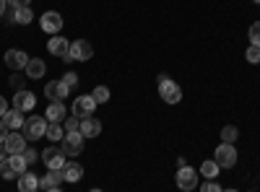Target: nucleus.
I'll list each match as a JSON object with an SVG mask.
<instances>
[{"instance_id": "1", "label": "nucleus", "mask_w": 260, "mask_h": 192, "mask_svg": "<svg viewBox=\"0 0 260 192\" xmlns=\"http://www.w3.org/2000/svg\"><path fill=\"white\" fill-rule=\"evenodd\" d=\"M159 96H161L167 104H180V99H182V89H180L169 75H159Z\"/></svg>"}, {"instance_id": "2", "label": "nucleus", "mask_w": 260, "mask_h": 192, "mask_svg": "<svg viewBox=\"0 0 260 192\" xmlns=\"http://www.w3.org/2000/svg\"><path fill=\"white\" fill-rule=\"evenodd\" d=\"M45 133H47L45 117H26V122H24V138L26 140H39V138H45Z\"/></svg>"}, {"instance_id": "3", "label": "nucleus", "mask_w": 260, "mask_h": 192, "mask_svg": "<svg viewBox=\"0 0 260 192\" xmlns=\"http://www.w3.org/2000/svg\"><path fill=\"white\" fill-rule=\"evenodd\" d=\"M42 161H45V166L50 169V172H60V169L65 166V161H68V156H65L62 148L52 145V148H47V151L42 153Z\"/></svg>"}, {"instance_id": "4", "label": "nucleus", "mask_w": 260, "mask_h": 192, "mask_svg": "<svg viewBox=\"0 0 260 192\" xmlns=\"http://www.w3.org/2000/svg\"><path fill=\"white\" fill-rule=\"evenodd\" d=\"M83 140H86V138L81 135V130H78V133H65V138L60 140V143H62L60 148L65 151V156H81V153H83Z\"/></svg>"}, {"instance_id": "5", "label": "nucleus", "mask_w": 260, "mask_h": 192, "mask_svg": "<svg viewBox=\"0 0 260 192\" xmlns=\"http://www.w3.org/2000/svg\"><path fill=\"white\" fill-rule=\"evenodd\" d=\"M177 187H180L182 192H192L195 187H198V172H195L192 166L177 169Z\"/></svg>"}, {"instance_id": "6", "label": "nucleus", "mask_w": 260, "mask_h": 192, "mask_svg": "<svg viewBox=\"0 0 260 192\" xmlns=\"http://www.w3.org/2000/svg\"><path fill=\"white\" fill-rule=\"evenodd\" d=\"M94 109H96V101H94V96H78L76 101H73V117H78V120H86V117H91L94 114Z\"/></svg>"}, {"instance_id": "7", "label": "nucleus", "mask_w": 260, "mask_h": 192, "mask_svg": "<svg viewBox=\"0 0 260 192\" xmlns=\"http://www.w3.org/2000/svg\"><path fill=\"white\" fill-rule=\"evenodd\" d=\"M213 161L219 164L221 169H232V166L237 164V151H234V145L221 143L219 148H216V159H213Z\"/></svg>"}, {"instance_id": "8", "label": "nucleus", "mask_w": 260, "mask_h": 192, "mask_svg": "<svg viewBox=\"0 0 260 192\" xmlns=\"http://www.w3.org/2000/svg\"><path fill=\"white\" fill-rule=\"evenodd\" d=\"M39 24H42V29H45L47 34H57L62 29V16L57 11H47V13H42Z\"/></svg>"}, {"instance_id": "9", "label": "nucleus", "mask_w": 260, "mask_h": 192, "mask_svg": "<svg viewBox=\"0 0 260 192\" xmlns=\"http://www.w3.org/2000/svg\"><path fill=\"white\" fill-rule=\"evenodd\" d=\"M3 60H6V65H8L11 70H24V68H26V62H29L31 57H26L24 50H8Z\"/></svg>"}, {"instance_id": "10", "label": "nucleus", "mask_w": 260, "mask_h": 192, "mask_svg": "<svg viewBox=\"0 0 260 192\" xmlns=\"http://www.w3.org/2000/svg\"><path fill=\"white\" fill-rule=\"evenodd\" d=\"M34 104H37V96H34L31 91H18V94L13 96V109H18V112L34 109Z\"/></svg>"}, {"instance_id": "11", "label": "nucleus", "mask_w": 260, "mask_h": 192, "mask_svg": "<svg viewBox=\"0 0 260 192\" xmlns=\"http://www.w3.org/2000/svg\"><path fill=\"white\" fill-rule=\"evenodd\" d=\"M68 86H65L62 81H47V86H45V94L50 96V101H62L65 96H68Z\"/></svg>"}, {"instance_id": "12", "label": "nucleus", "mask_w": 260, "mask_h": 192, "mask_svg": "<svg viewBox=\"0 0 260 192\" xmlns=\"http://www.w3.org/2000/svg\"><path fill=\"white\" fill-rule=\"evenodd\" d=\"M6 151L13 156V153H24L26 151V138L21 135V133H8V138H6Z\"/></svg>"}, {"instance_id": "13", "label": "nucleus", "mask_w": 260, "mask_h": 192, "mask_svg": "<svg viewBox=\"0 0 260 192\" xmlns=\"http://www.w3.org/2000/svg\"><path fill=\"white\" fill-rule=\"evenodd\" d=\"M91 55H94V47L86 39H76L73 45H71V57L73 60H89Z\"/></svg>"}, {"instance_id": "14", "label": "nucleus", "mask_w": 260, "mask_h": 192, "mask_svg": "<svg viewBox=\"0 0 260 192\" xmlns=\"http://www.w3.org/2000/svg\"><path fill=\"white\" fill-rule=\"evenodd\" d=\"M60 172H62L65 182H81V177H83V166H81L78 161H65V166L60 169Z\"/></svg>"}, {"instance_id": "15", "label": "nucleus", "mask_w": 260, "mask_h": 192, "mask_svg": "<svg viewBox=\"0 0 260 192\" xmlns=\"http://www.w3.org/2000/svg\"><path fill=\"white\" fill-rule=\"evenodd\" d=\"M99 133H102V122H99L96 117L81 120V135H83V138H96Z\"/></svg>"}, {"instance_id": "16", "label": "nucleus", "mask_w": 260, "mask_h": 192, "mask_svg": "<svg viewBox=\"0 0 260 192\" xmlns=\"http://www.w3.org/2000/svg\"><path fill=\"white\" fill-rule=\"evenodd\" d=\"M18 189H21V192H37V189H39V177L31 174V172L18 174Z\"/></svg>"}, {"instance_id": "17", "label": "nucleus", "mask_w": 260, "mask_h": 192, "mask_svg": "<svg viewBox=\"0 0 260 192\" xmlns=\"http://www.w3.org/2000/svg\"><path fill=\"white\" fill-rule=\"evenodd\" d=\"M45 117H47V122H62L65 117H68V112H65L62 101H50V106H47Z\"/></svg>"}, {"instance_id": "18", "label": "nucleus", "mask_w": 260, "mask_h": 192, "mask_svg": "<svg viewBox=\"0 0 260 192\" xmlns=\"http://www.w3.org/2000/svg\"><path fill=\"white\" fill-rule=\"evenodd\" d=\"M47 50H50L52 55H57V57L71 55V45H68V39H62V36H52L50 45H47Z\"/></svg>"}, {"instance_id": "19", "label": "nucleus", "mask_w": 260, "mask_h": 192, "mask_svg": "<svg viewBox=\"0 0 260 192\" xmlns=\"http://www.w3.org/2000/svg\"><path fill=\"white\" fill-rule=\"evenodd\" d=\"M3 122H6V127L8 130H18V127H24V112H18V109H8L6 114H3Z\"/></svg>"}, {"instance_id": "20", "label": "nucleus", "mask_w": 260, "mask_h": 192, "mask_svg": "<svg viewBox=\"0 0 260 192\" xmlns=\"http://www.w3.org/2000/svg\"><path fill=\"white\" fill-rule=\"evenodd\" d=\"M62 182H65L62 172H50V169H47V174L39 179V187H42V189H52V187H60Z\"/></svg>"}, {"instance_id": "21", "label": "nucleus", "mask_w": 260, "mask_h": 192, "mask_svg": "<svg viewBox=\"0 0 260 192\" xmlns=\"http://www.w3.org/2000/svg\"><path fill=\"white\" fill-rule=\"evenodd\" d=\"M26 78H34V81H39L42 75H45V62H42L39 57H31L29 62H26Z\"/></svg>"}, {"instance_id": "22", "label": "nucleus", "mask_w": 260, "mask_h": 192, "mask_svg": "<svg viewBox=\"0 0 260 192\" xmlns=\"http://www.w3.org/2000/svg\"><path fill=\"white\" fill-rule=\"evenodd\" d=\"M31 18H34V13H31V8H29V6L16 8V11H13V16H11L13 24H31Z\"/></svg>"}, {"instance_id": "23", "label": "nucleus", "mask_w": 260, "mask_h": 192, "mask_svg": "<svg viewBox=\"0 0 260 192\" xmlns=\"http://www.w3.org/2000/svg\"><path fill=\"white\" fill-rule=\"evenodd\" d=\"M8 164H11V169H13L16 174H24V172H26V166H29L26 159H24V153H13V156L8 159Z\"/></svg>"}, {"instance_id": "24", "label": "nucleus", "mask_w": 260, "mask_h": 192, "mask_svg": "<svg viewBox=\"0 0 260 192\" xmlns=\"http://www.w3.org/2000/svg\"><path fill=\"white\" fill-rule=\"evenodd\" d=\"M45 138H50V140H62V138H65V127H62L60 122H50Z\"/></svg>"}, {"instance_id": "25", "label": "nucleus", "mask_w": 260, "mask_h": 192, "mask_svg": "<svg viewBox=\"0 0 260 192\" xmlns=\"http://www.w3.org/2000/svg\"><path fill=\"white\" fill-rule=\"evenodd\" d=\"M219 169H221L219 164L208 159V161H203V164H201V174H203L206 179H216V174H219Z\"/></svg>"}, {"instance_id": "26", "label": "nucleus", "mask_w": 260, "mask_h": 192, "mask_svg": "<svg viewBox=\"0 0 260 192\" xmlns=\"http://www.w3.org/2000/svg\"><path fill=\"white\" fill-rule=\"evenodd\" d=\"M237 138H240V130H237L234 125H226L224 130H221V143H229V145H234V143H237Z\"/></svg>"}, {"instance_id": "27", "label": "nucleus", "mask_w": 260, "mask_h": 192, "mask_svg": "<svg viewBox=\"0 0 260 192\" xmlns=\"http://www.w3.org/2000/svg\"><path fill=\"white\" fill-rule=\"evenodd\" d=\"M91 96H94L96 104H107V101H110V89H107V86H96Z\"/></svg>"}, {"instance_id": "28", "label": "nucleus", "mask_w": 260, "mask_h": 192, "mask_svg": "<svg viewBox=\"0 0 260 192\" xmlns=\"http://www.w3.org/2000/svg\"><path fill=\"white\" fill-rule=\"evenodd\" d=\"M250 45L260 47V21H255V24L250 26Z\"/></svg>"}, {"instance_id": "29", "label": "nucleus", "mask_w": 260, "mask_h": 192, "mask_svg": "<svg viewBox=\"0 0 260 192\" xmlns=\"http://www.w3.org/2000/svg\"><path fill=\"white\" fill-rule=\"evenodd\" d=\"M81 130V120L78 117H65V133H78Z\"/></svg>"}, {"instance_id": "30", "label": "nucleus", "mask_w": 260, "mask_h": 192, "mask_svg": "<svg viewBox=\"0 0 260 192\" xmlns=\"http://www.w3.org/2000/svg\"><path fill=\"white\" fill-rule=\"evenodd\" d=\"M60 81H62V83H65V86H68V89H76V86H78V75H76V73H71V70L65 73V75H62Z\"/></svg>"}, {"instance_id": "31", "label": "nucleus", "mask_w": 260, "mask_h": 192, "mask_svg": "<svg viewBox=\"0 0 260 192\" xmlns=\"http://www.w3.org/2000/svg\"><path fill=\"white\" fill-rule=\"evenodd\" d=\"M247 62L257 65V62H260V47H252V45H250V50H247Z\"/></svg>"}, {"instance_id": "32", "label": "nucleus", "mask_w": 260, "mask_h": 192, "mask_svg": "<svg viewBox=\"0 0 260 192\" xmlns=\"http://www.w3.org/2000/svg\"><path fill=\"white\" fill-rule=\"evenodd\" d=\"M201 192H221V187L216 184V179H208V182L201 184Z\"/></svg>"}, {"instance_id": "33", "label": "nucleus", "mask_w": 260, "mask_h": 192, "mask_svg": "<svg viewBox=\"0 0 260 192\" xmlns=\"http://www.w3.org/2000/svg\"><path fill=\"white\" fill-rule=\"evenodd\" d=\"M0 174H3L6 179H13V177H16V172L11 169V164H8V161H6V164H0Z\"/></svg>"}, {"instance_id": "34", "label": "nucleus", "mask_w": 260, "mask_h": 192, "mask_svg": "<svg viewBox=\"0 0 260 192\" xmlns=\"http://www.w3.org/2000/svg\"><path fill=\"white\" fill-rule=\"evenodd\" d=\"M24 159H26V164H34V161H37V151H34V148H26Z\"/></svg>"}, {"instance_id": "35", "label": "nucleus", "mask_w": 260, "mask_h": 192, "mask_svg": "<svg viewBox=\"0 0 260 192\" xmlns=\"http://www.w3.org/2000/svg\"><path fill=\"white\" fill-rule=\"evenodd\" d=\"M6 138H8V127H6L3 120H0V143H6Z\"/></svg>"}, {"instance_id": "36", "label": "nucleus", "mask_w": 260, "mask_h": 192, "mask_svg": "<svg viewBox=\"0 0 260 192\" xmlns=\"http://www.w3.org/2000/svg\"><path fill=\"white\" fill-rule=\"evenodd\" d=\"M6 3H11L13 8H21V6H29V0H6Z\"/></svg>"}, {"instance_id": "37", "label": "nucleus", "mask_w": 260, "mask_h": 192, "mask_svg": "<svg viewBox=\"0 0 260 192\" xmlns=\"http://www.w3.org/2000/svg\"><path fill=\"white\" fill-rule=\"evenodd\" d=\"M8 112V106H6V96H0V117H3Z\"/></svg>"}, {"instance_id": "38", "label": "nucleus", "mask_w": 260, "mask_h": 192, "mask_svg": "<svg viewBox=\"0 0 260 192\" xmlns=\"http://www.w3.org/2000/svg\"><path fill=\"white\" fill-rule=\"evenodd\" d=\"M6 153H8V151H6V145L0 143V164H6V161H8V159H6Z\"/></svg>"}, {"instance_id": "39", "label": "nucleus", "mask_w": 260, "mask_h": 192, "mask_svg": "<svg viewBox=\"0 0 260 192\" xmlns=\"http://www.w3.org/2000/svg\"><path fill=\"white\" fill-rule=\"evenodd\" d=\"M6 13V0H0V16Z\"/></svg>"}, {"instance_id": "40", "label": "nucleus", "mask_w": 260, "mask_h": 192, "mask_svg": "<svg viewBox=\"0 0 260 192\" xmlns=\"http://www.w3.org/2000/svg\"><path fill=\"white\" fill-rule=\"evenodd\" d=\"M45 192H62L60 187H52V189H45Z\"/></svg>"}, {"instance_id": "41", "label": "nucleus", "mask_w": 260, "mask_h": 192, "mask_svg": "<svg viewBox=\"0 0 260 192\" xmlns=\"http://www.w3.org/2000/svg\"><path fill=\"white\" fill-rule=\"evenodd\" d=\"M221 192H237V189H221Z\"/></svg>"}, {"instance_id": "42", "label": "nucleus", "mask_w": 260, "mask_h": 192, "mask_svg": "<svg viewBox=\"0 0 260 192\" xmlns=\"http://www.w3.org/2000/svg\"><path fill=\"white\" fill-rule=\"evenodd\" d=\"M89 192H102V189H89Z\"/></svg>"}, {"instance_id": "43", "label": "nucleus", "mask_w": 260, "mask_h": 192, "mask_svg": "<svg viewBox=\"0 0 260 192\" xmlns=\"http://www.w3.org/2000/svg\"><path fill=\"white\" fill-rule=\"evenodd\" d=\"M255 3H260V0H255Z\"/></svg>"}]
</instances>
